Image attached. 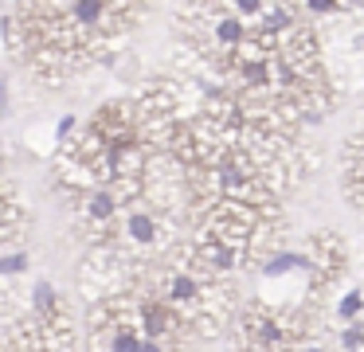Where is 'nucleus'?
I'll return each mask as SVG.
<instances>
[{"label": "nucleus", "mask_w": 364, "mask_h": 352, "mask_svg": "<svg viewBox=\"0 0 364 352\" xmlns=\"http://www.w3.org/2000/svg\"><path fill=\"white\" fill-rule=\"evenodd\" d=\"M24 266H28V258H24V255H4V258H0V274H4V278L20 274Z\"/></svg>", "instance_id": "obj_6"}, {"label": "nucleus", "mask_w": 364, "mask_h": 352, "mask_svg": "<svg viewBox=\"0 0 364 352\" xmlns=\"http://www.w3.org/2000/svg\"><path fill=\"white\" fill-rule=\"evenodd\" d=\"M215 39H220V43H243L247 31H243V23H239V20L220 16V23H215Z\"/></svg>", "instance_id": "obj_4"}, {"label": "nucleus", "mask_w": 364, "mask_h": 352, "mask_svg": "<svg viewBox=\"0 0 364 352\" xmlns=\"http://www.w3.org/2000/svg\"><path fill=\"white\" fill-rule=\"evenodd\" d=\"M341 344H345L348 352H356V348H360V344H364V329H348V333L341 336Z\"/></svg>", "instance_id": "obj_7"}, {"label": "nucleus", "mask_w": 364, "mask_h": 352, "mask_svg": "<svg viewBox=\"0 0 364 352\" xmlns=\"http://www.w3.org/2000/svg\"><path fill=\"white\" fill-rule=\"evenodd\" d=\"M309 352H321V348H309Z\"/></svg>", "instance_id": "obj_10"}, {"label": "nucleus", "mask_w": 364, "mask_h": 352, "mask_svg": "<svg viewBox=\"0 0 364 352\" xmlns=\"http://www.w3.org/2000/svg\"><path fill=\"white\" fill-rule=\"evenodd\" d=\"M141 352H165V348H161L157 341H145V348H141Z\"/></svg>", "instance_id": "obj_9"}, {"label": "nucleus", "mask_w": 364, "mask_h": 352, "mask_svg": "<svg viewBox=\"0 0 364 352\" xmlns=\"http://www.w3.org/2000/svg\"><path fill=\"white\" fill-rule=\"evenodd\" d=\"M126 239L134 247H157L161 242V223L153 211H129L126 215Z\"/></svg>", "instance_id": "obj_1"}, {"label": "nucleus", "mask_w": 364, "mask_h": 352, "mask_svg": "<svg viewBox=\"0 0 364 352\" xmlns=\"http://www.w3.org/2000/svg\"><path fill=\"white\" fill-rule=\"evenodd\" d=\"M71 129H75V117H63V122H59V129H55V137L63 141V137H67V133H71Z\"/></svg>", "instance_id": "obj_8"}, {"label": "nucleus", "mask_w": 364, "mask_h": 352, "mask_svg": "<svg viewBox=\"0 0 364 352\" xmlns=\"http://www.w3.org/2000/svg\"><path fill=\"white\" fill-rule=\"evenodd\" d=\"M364 309V294H356V289H353V294H345V297H341V317H356V313H360Z\"/></svg>", "instance_id": "obj_5"}, {"label": "nucleus", "mask_w": 364, "mask_h": 352, "mask_svg": "<svg viewBox=\"0 0 364 352\" xmlns=\"http://www.w3.org/2000/svg\"><path fill=\"white\" fill-rule=\"evenodd\" d=\"M114 211H118V196L110 192V188H95L87 200V215L98 219V223H106V219H114Z\"/></svg>", "instance_id": "obj_2"}, {"label": "nucleus", "mask_w": 364, "mask_h": 352, "mask_svg": "<svg viewBox=\"0 0 364 352\" xmlns=\"http://www.w3.org/2000/svg\"><path fill=\"white\" fill-rule=\"evenodd\" d=\"M168 297H173L176 305H188L200 297V278H192V274H176L173 282H168Z\"/></svg>", "instance_id": "obj_3"}]
</instances>
